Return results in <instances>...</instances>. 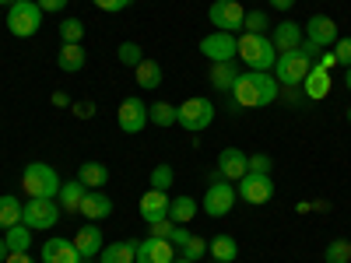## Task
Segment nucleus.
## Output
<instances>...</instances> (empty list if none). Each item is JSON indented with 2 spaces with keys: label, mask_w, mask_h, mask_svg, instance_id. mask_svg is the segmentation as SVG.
I'll list each match as a JSON object with an SVG mask.
<instances>
[{
  "label": "nucleus",
  "mask_w": 351,
  "mask_h": 263,
  "mask_svg": "<svg viewBox=\"0 0 351 263\" xmlns=\"http://www.w3.org/2000/svg\"><path fill=\"white\" fill-rule=\"evenodd\" d=\"M77 214L88 218V221H102V218L112 214V200H109L102 190H88L84 200H81V208H77Z\"/></svg>",
  "instance_id": "19"
},
{
  "label": "nucleus",
  "mask_w": 351,
  "mask_h": 263,
  "mask_svg": "<svg viewBox=\"0 0 351 263\" xmlns=\"http://www.w3.org/2000/svg\"><path fill=\"white\" fill-rule=\"evenodd\" d=\"M215 263H221V260H215Z\"/></svg>",
  "instance_id": "55"
},
{
  "label": "nucleus",
  "mask_w": 351,
  "mask_h": 263,
  "mask_svg": "<svg viewBox=\"0 0 351 263\" xmlns=\"http://www.w3.org/2000/svg\"><path fill=\"white\" fill-rule=\"evenodd\" d=\"M239 60L250 71H274L278 49H274L271 36H250V32H243L239 36Z\"/></svg>",
  "instance_id": "2"
},
{
  "label": "nucleus",
  "mask_w": 351,
  "mask_h": 263,
  "mask_svg": "<svg viewBox=\"0 0 351 263\" xmlns=\"http://www.w3.org/2000/svg\"><path fill=\"white\" fill-rule=\"evenodd\" d=\"M200 53L208 56L211 64H232L239 56V36L232 32H211L200 39Z\"/></svg>",
  "instance_id": "9"
},
{
  "label": "nucleus",
  "mask_w": 351,
  "mask_h": 263,
  "mask_svg": "<svg viewBox=\"0 0 351 263\" xmlns=\"http://www.w3.org/2000/svg\"><path fill=\"white\" fill-rule=\"evenodd\" d=\"M236 77H239V71H236V60L232 64H211V84L218 88V92H232V84H236Z\"/></svg>",
  "instance_id": "30"
},
{
  "label": "nucleus",
  "mask_w": 351,
  "mask_h": 263,
  "mask_svg": "<svg viewBox=\"0 0 351 263\" xmlns=\"http://www.w3.org/2000/svg\"><path fill=\"white\" fill-rule=\"evenodd\" d=\"M271 155H263V151H256V155H250V172H267L271 175Z\"/></svg>",
  "instance_id": "42"
},
{
  "label": "nucleus",
  "mask_w": 351,
  "mask_h": 263,
  "mask_svg": "<svg viewBox=\"0 0 351 263\" xmlns=\"http://www.w3.org/2000/svg\"><path fill=\"white\" fill-rule=\"evenodd\" d=\"M74 246H77V253H81V260H84V263L92 260V256H99V253H102V246H106L99 221H88V225L77 231V236H74Z\"/></svg>",
  "instance_id": "18"
},
{
  "label": "nucleus",
  "mask_w": 351,
  "mask_h": 263,
  "mask_svg": "<svg viewBox=\"0 0 351 263\" xmlns=\"http://www.w3.org/2000/svg\"><path fill=\"white\" fill-rule=\"evenodd\" d=\"M324 260H327V263H348V260H351V242H348V239H334V242L324 249Z\"/></svg>",
  "instance_id": "36"
},
{
  "label": "nucleus",
  "mask_w": 351,
  "mask_h": 263,
  "mask_svg": "<svg viewBox=\"0 0 351 263\" xmlns=\"http://www.w3.org/2000/svg\"><path fill=\"white\" fill-rule=\"evenodd\" d=\"M21 208H25V203H21L14 193H4V197H0V231H8V228L21 225Z\"/></svg>",
  "instance_id": "27"
},
{
  "label": "nucleus",
  "mask_w": 351,
  "mask_h": 263,
  "mask_svg": "<svg viewBox=\"0 0 351 263\" xmlns=\"http://www.w3.org/2000/svg\"><path fill=\"white\" fill-rule=\"evenodd\" d=\"M302 95L309 99V102H319V99H327L330 95V71H324V67H309V74H306V81H302Z\"/></svg>",
  "instance_id": "20"
},
{
  "label": "nucleus",
  "mask_w": 351,
  "mask_h": 263,
  "mask_svg": "<svg viewBox=\"0 0 351 263\" xmlns=\"http://www.w3.org/2000/svg\"><path fill=\"white\" fill-rule=\"evenodd\" d=\"M228 99H232L228 109H263V105H260V88H256V81H253V71L236 77Z\"/></svg>",
  "instance_id": "14"
},
{
  "label": "nucleus",
  "mask_w": 351,
  "mask_h": 263,
  "mask_svg": "<svg viewBox=\"0 0 351 263\" xmlns=\"http://www.w3.org/2000/svg\"><path fill=\"white\" fill-rule=\"evenodd\" d=\"M172 183H176V168L169 162H158L152 168V175H148V186L152 190H172Z\"/></svg>",
  "instance_id": "33"
},
{
  "label": "nucleus",
  "mask_w": 351,
  "mask_h": 263,
  "mask_svg": "<svg viewBox=\"0 0 351 263\" xmlns=\"http://www.w3.org/2000/svg\"><path fill=\"white\" fill-rule=\"evenodd\" d=\"M208 253L215 256V260H221V263H232L239 256V242L232 239V236H215L211 242H208Z\"/></svg>",
  "instance_id": "31"
},
{
  "label": "nucleus",
  "mask_w": 351,
  "mask_h": 263,
  "mask_svg": "<svg viewBox=\"0 0 351 263\" xmlns=\"http://www.w3.org/2000/svg\"><path fill=\"white\" fill-rule=\"evenodd\" d=\"M267 25H271V18L263 14V11H246L243 32H250V36H267Z\"/></svg>",
  "instance_id": "34"
},
{
  "label": "nucleus",
  "mask_w": 351,
  "mask_h": 263,
  "mask_svg": "<svg viewBox=\"0 0 351 263\" xmlns=\"http://www.w3.org/2000/svg\"><path fill=\"white\" fill-rule=\"evenodd\" d=\"M74 116H77V120H92V116H95V102H74Z\"/></svg>",
  "instance_id": "44"
},
{
  "label": "nucleus",
  "mask_w": 351,
  "mask_h": 263,
  "mask_svg": "<svg viewBox=\"0 0 351 263\" xmlns=\"http://www.w3.org/2000/svg\"><path fill=\"white\" fill-rule=\"evenodd\" d=\"M92 4L99 8V11H109V14H120V11H127L134 0H92Z\"/></svg>",
  "instance_id": "41"
},
{
  "label": "nucleus",
  "mask_w": 351,
  "mask_h": 263,
  "mask_svg": "<svg viewBox=\"0 0 351 263\" xmlns=\"http://www.w3.org/2000/svg\"><path fill=\"white\" fill-rule=\"evenodd\" d=\"M64 218L60 200H43V197H28V203L21 208V225H28L32 231H49L56 221Z\"/></svg>",
  "instance_id": "6"
},
{
  "label": "nucleus",
  "mask_w": 351,
  "mask_h": 263,
  "mask_svg": "<svg viewBox=\"0 0 351 263\" xmlns=\"http://www.w3.org/2000/svg\"><path fill=\"white\" fill-rule=\"evenodd\" d=\"M14 4V0H0V8H11Z\"/></svg>",
  "instance_id": "53"
},
{
  "label": "nucleus",
  "mask_w": 351,
  "mask_h": 263,
  "mask_svg": "<svg viewBox=\"0 0 351 263\" xmlns=\"http://www.w3.org/2000/svg\"><path fill=\"white\" fill-rule=\"evenodd\" d=\"M56 67H60L64 74H81L84 71V49H81V42H64L60 53H56Z\"/></svg>",
  "instance_id": "24"
},
{
  "label": "nucleus",
  "mask_w": 351,
  "mask_h": 263,
  "mask_svg": "<svg viewBox=\"0 0 351 263\" xmlns=\"http://www.w3.org/2000/svg\"><path fill=\"white\" fill-rule=\"evenodd\" d=\"M148 123H155V127H176V105L172 102H152L148 105Z\"/></svg>",
  "instance_id": "32"
},
{
  "label": "nucleus",
  "mask_w": 351,
  "mask_h": 263,
  "mask_svg": "<svg viewBox=\"0 0 351 263\" xmlns=\"http://www.w3.org/2000/svg\"><path fill=\"white\" fill-rule=\"evenodd\" d=\"M116 123H120L123 134H141L144 127H148V102L130 95L120 102V109H116Z\"/></svg>",
  "instance_id": "11"
},
{
  "label": "nucleus",
  "mask_w": 351,
  "mask_h": 263,
  "mask_svg": "<svg viewBox=\"0 0 351 263\" xmlns=\"http://www.w3.org/2000/svg\"><path fill=\"white\" fill-rule=\"evenodd\" d=\"M271 8L274 11H291V8H295V0H271Z\"/></svg>",
  "instance_id": "49"
},
{
  "label": "nucleus",
  "mask_w": 351,
  "mask_h": 263,
  "mask_svg": "<svg viewBox=\"0 0 351 263\" xmlns=\"http://www.w3.org/2000/svg\"><path fill=\"white\" fill-rule=\"evenodd\" d=\"M32 236H36V231L28 225H14V228L4 231V242H8L11 253H32Z\"/></svg>",
  "instance_id": "29"
},
{
  "label": "nucleus",
  "mask_w": 351,
  "mask_h": 263,
  "mask_svg": "<svg viewBox=\"0 0 351 263\" xmlns=\"http://www.w3.org/2000/svg\"><path fill=\"white\" fill-rule=\"evenodd\" d=\"M208 21L215 25V32H232L239 36L243 32V21H246V8L239 0H215L208 8Z\"/></svg>",
  "instance_id": "7"
},
{
  "label": "nucleus",
  "mask_w": 351,
  "mask_h": 263,
  "mask_svg": "<svg viewBox=\"0 0 351 263\" xmlns=\"http://www.w3.org/2000/svg\"><path fill=\"white\" fill-rule=\"evenodd\" d=\"M236 193H239V200L260 208V203H267L274 197V179H271L267 172H246L243 179L236 183Z\"/></svg>",
  "instance_id": "10"
},
{
  "label": "nucleus",
  "mask_w": 351,
  "mask_h": 263,
  "mask_svg": "<svg viewBox=\"0 0 351 263\" xmlns=\"http://www.w3.org/2000/svg\"><path fill=\"white\" fill-rule=\"evenodd\" d=\"M4 263H36V256L32 253H11Z\"/></svg>",
  "instance_id": "48"
},
{
  "label": "nucleus",
  "mask_w": 351,
  "mask_h": 263,
  "mask_svg": "<svg viewBox=\"0 0 351 263\" xmlns=\"http://www.w3.org/2000/svg\"><path fill=\"white\" fill-rule=\"evenodd\" d=\"M309 67H313V56H306L302 49H288V53H278L274 77H278L281 88H302Z\"/></svg>",
  "instance_id": "4"
},
{
  "label": "nucleus",
  "mask_w": 351,
  "mask_h": 263,
  "mask_svg": "<svg viewBox=\"0 0 351 263\" xmlns=\"http://www.w3.org/2000/svg\"><path fill=\"white\" fill-rule=\"evenodd\" d=\"M39 263H84V260H81L74 239H60V236H56V239H46L43 242Z\"/></svg>",
  "instance_id": "15"
},
{
  "label": "nucleus",
  "mask_w": 351,
  "mask_h": 263,
  "mask_svg": "<svg viewBox=\"0 0 351 263\" xmlns=\"http://www.w3.org/2000/svg\"><path fill=\"white\" fill-rule=\"evenodd\" d=\"M197 211H200V203H197L193 197H176V200L169 203V218H172V225H190V221L197 218Z\"/></svg>",
  "instance_id": "26"
},
{
  "label": "nucleus",
  "mask_w": 351,
  "mask_h": 263,
  "mask_svg": "<svg viewBox=\"0 0 351 263\" xmlns=\"http://www.w3.org/2000/svg\"><path fill=\"white\" fill-rule=\"evenodd\" d=\"M334 56H337V64L351 67V36H344V39L334 42Z\"/></svg>",
  "instance_id": "39"
},
{
  "label": "nucleus",
  "mask_w": 351,
  "mask_h": 263,
  "mask_svg": "<svg viewBox=\"0 0 351 263\" xmlns=\"http://www.w3.org/2000/svg\"><path fill=\"white\" fill-rule=\"evenodd\" d=\"M172 218H162V221H152V228H148V236H155V239H172Z\"/></svg>",
  "instance_id": "40"
},
{
  "label": "nucleus",
  "mask_w": 351,
  "mask_h": 263,
  "mask_svg": "<svg viewBox=\"0 0 351 263\" xmlns=\"http://www.w3.org/2000/svg\"><path fill=\"white\" fill-rule=\"evenodd\" d=\"M172 260H176V246L169 239L148 236V239L137 242V260L134 263H172Z\"/></svg>",
  "instance_id": "16"
},
{
  "label": "nucleus",
  "mask_w": 351,
  "mask_h": 263,
  "mask_svg": "<svg viewBox=\"0 0 351 263\" xmlns=\"http://www.w3.org/2000/svg\"><path fill=\"white\" fill-rule=\"evenodd\" d=\"M169 242H172L176 249H183V246L190 242V228H186V225H176V228H172V239H169Z\"/></svg>",
  "instance_id": "43"
},
{
  "label": "nucleus",
  "mask_w": 351,
  "mask_h": 263,
  "mask_svg": "<svg viewBox=\"0 0 351 263\" xmlns=\"http://www.w3.org/2000/svg\"><path fill=\"white\" fill-rule=\"evenodd\" d=\"M43 28V8L39 0H14L8 8V32L14 39H28Z\"/></svg>",
  "instance_id": "3"
},
{
  "label": "nucleus",
  "mask_w": 351,
  "mask_h": 263,
  "mask_svg": "<svg viewBox=\"0 0 351 263\" xmlns=\"http://www.w3.org/2000/svg\"><path fill=\"white\" fill-rule=\"evenodd\" d=\"M302 36L316 46V49H327V46H334L341 36H337V21L330 18V14H313L309 21H306V28H302Z\"/></svg>",
  "instance_id": "12"
},
{
  "label": "nucleus",
  "mask_w": 351,
  "mask_h": 263,
  "mask_svg": "<svg viewBox=\"0 0 351 263\" xmlns=\"http://www.w3.org/2000/svg\"><path fill=\"white\" fill-rule=\"evenodd\" d=\"M176 123H180L183 130L190 134H200V130H208L215 123V102L211 99H186L176 105Z\"/></svg>",
  "instance_id": "5"
},
{
  "label": "nucleus",
  "mask_w": 351,
  "mask_h": 263,
  "mask_svg": "<svg viewBox=\"0 0 351 263\" xmlns=\"http://www.w3.org/2000/svg\"><path fill=\"white\" fill-rule=\"evenodd\" d=\"M116 56H120V64H123V67H137V64L144 60V53H141V46H137V42H120Z\"/></svg>",
  "instance_id": "37"
},
{
  "label": "nucleus",
  "mask_w": 351,
  "mask_h": 263,
  "mask_svg": "<svg viewBox=\"0 0 351 263\" xmlns=\"http://www.w3.org/2000/svg\"><path fill=\"white\" fill-rule=\"evenodd\" d=\"M348 123H351V105H348Z\"/></svg>",
  "instance_id": "54"
},
{
  "label": "nucleus",
  "mask_w": 351,
  "mask_h": 263,
  "mask_svg": "<svg viewBox=\"0 0 351 263\" xmlns=\"http://www.w3.org/2000/svg\"><path fill=\"white\" fill-rule=\"evenodd\" d=\"M134 81H137V88H144V92H155V88L162 84V64L144 56V60L134 67Z\"/></svg>",
  "instance_id": "25"
},
{
  "label": "nucleus",
  "mask_w": 351,
  "mask_h": 263,
  "mask_svg": "<svg viewBox=\"0 0 351 263\" xmlns=\"http://www.w3.org/2000/svg\"><path fill=\"white\" fill-rule=\"evenodd\" d=\"M60 186H64L60 175H56V168L46 165V162H28L25 172H21V190H25L28 197L56 200V197H60Z\"/></svg>",
  "instance_id": "1"
},
{
  "label": "nucleus",
  "mask_w": 351,
  "mask_h": 263,
  "mask_svg": "<svg viewBox=\"0 0 351 263\" xmlns=\"http://www.w3.org/2000/svg\"><path fill=\"white\" fill-rule=\"evenodd\" d=\"M39 8H43V14H60L67 8V0H39Z\"/></svg>",
  "instance_id": "45"
},
{
  "label": "nucleus",
  "mask_w": 351,
  "mask_h": 263,
  "mask_svg": "<svg viewBox=\"0 0 351 263\" xmlns=\"http://www.w3.org/2000/svg\"><path fill=\"white\" fill-rule=\"evenodd\" d=\"M84 186L77 183V179H67L64 186H60V197H56V200H60V208H64V214H77V208H81V200H84Z\"/></svg>",
  "instance_id": "28"
},
{
  "label": "nucleus",
  "mask_w": 351,
  "mask_h": 263,
  "mask_svg": "<svg viewBox=\"0 0 351 263\" xmlns=\"http://www.w3.org/2000/svg\"><path fill=\"white\" fill-rule=\"evenodd\" d=\"M49 99H53V105H56V109H71V95H67V92H53Z\"/></svg>",
  "instance_id": "47"
},
{
  "label": "nucleus",
  "mask_w": 351,
  "mask_h": 263,
  "mask_svg": "<svg viewBox=\"0 0 351 263\" xmlns=\"http://www.w3.org/2000/svg\"><path fill=\"white\" fill-rule=\"evenodd\" d=\"M204 253H208V242H204L200 236H190V242L180 249V256H186V260H200Z\"/></svg>",
  "instance_id": "38"
},
{
  "label": "nucleus",
  "mask_w": 351,
  "mask_h": 263,
  "mask_svg": "<svg viewBox=\"0 0 351 263\" xmlns=\"http://www.w3.org/2000/svg\"><path fill=\"white\" fill-rule=\"evenodd\" d=\"M169 203H172V197L165 193V190H148L141 197V203H137V211H141V218L144 221H162V218H169Z\"/></svg>",
  "instance_id": "17"
},
{
  "label": "nucleus",
  "mask_w": 351,
  "mask_h": 263,
  "mask_svg": "<svg viewBox=\"0 0 351 263\" xmlns=\"http://www.w3.org/2000/svg\"><path fill=\"white\" fill-rule=\"evenodd\" d=\"M236 200H239L236 183L218 179V183H211L208 190H204V214H208V218H225V214H232Z\"/></svg>",
  "instance_id": "8"
},
{
  "label": "nucleus",
  "mask_w": 351,
  "mask_h": 263,
  "mask_svg": "<svg viewBox=\"0 0 351 263\" xmlns=\"http://www.w3.org/2000/svg\"><path fill=\"white\" fill-rule=\"evenodd\" d=\"M218 175L225 183H239L243 175L250 172V155L246 151H239V148H225L221 155H218Z\"/></svg>",
  "instance_id": "13"
},
{
  "label": "nucleus",
  "mask_w": 351,
  "mask_h": 263,
  "mask_svg": "<svg viewBox=\"0 0 351 263\" xmlns=\"http://www.w3.org/2000/svg\"><path fill=\"white\" fill-rule=\"evenodd\" d=\"M344 88L351 92V67H344Z\"/></svg>",
  "instance_id": "51"
},
{
  "label": "nucleus",
  "mask_w": 351,
  "mask_h": 263,
  "mask_svg": "<svg viewBox=\"0 0 351 263\" xmlns=\"http://www.w3.org/2000/svg\"><path fill=\"white\" fill-rule=\"evenodd\" d=\"M11 256V249H8V242H4V236H0V263H4Z\"/></svg>",
  "instance_id": "50"
},
{
  "label": "nucleus",
  "mask_w": 351,
  "mask_h": 263,
  "mask_svg": "<svg viewBox=\"0 0 351 263\" xmlns=\"http://www.w3.org/2000/svg\"><path fill=\"white\" fill-rule=\"evenodd\" d=\"M84 39V21L81 18H64L60 21V42H81Z\"/></svg>",
  "instance_id": "35"
},
{
  "label": "nucleus",
  "mask_w": 351,
  "mask_h": 263,
  "mask_svg": "<svg viewBox=\"0 0 351 263\" xmlns=\"http://www.w3.org/2000/svg\"><path fill=\"white\" fill-rule=\"evenodd\" d=\"M302 28L295 25V21H278V28H274V36H271V42H274V49L278 53H288V49H299L302 46Z\"/></svg>",
  "instance_id": "21"
},
{
  "label": "nucleus",
  "mask_w": 351,
  "mask_h": 263,
  "mask_svg": "<svg viewBox=\"0 0 351 263\" xmlns=\"http://www.w3.org/2000/svg\"><path fill=\"white\" fill-rule=\"evenodd\" d=\"M137 242H141V239H123V242L102 246L99 263H134V260H137Z\"/></svg>",
  "instance_id": "23"
},
{
  "label": "nucleus",
  "mask_w": 351,
  "mask_h": 263,
  "mask_svg": "<svg viewBox=\"0 0 351 263\" xmlns=\"http://www.w3.org/2000/svg\"><path fill=\"white\" fill-rule=\"evenodd\" d=\"M172 263H197V260H186V256H176Z\"/></svg>",
  "instance_id": "52"
},
{
  "label": "nucleus",
  "mask_w": 351,
  "mask_h": 263,
  "mask_svg": "<svg viewBox=\"0 0 351 263\" xmlns=\"http://www.w3.org/2000/svg\"><path fill=\"white\" fill-rule=\"evenodd\" d=\"M74 179H77L84 190H102V186L109 183V168H106L102 162H81Z\"/></svg>",
  "instance_id": "22"
},
{
  "label": "nucleus",
  "mask_w": 351,
  "mask_h": 263,
  "mask_svg": "<svg viewBox=\"0 0 351 263\" xmlns=\"http://www.w3.org/2000/svg\"><path fill=\"white\" fill-rule=\"evenodd\" d=\"M278 99H285L288 105H295V102L306 99V95H302V88H281V95H278Z\"/></svg>",
  "instance_id": "46"
}]
</instances>
